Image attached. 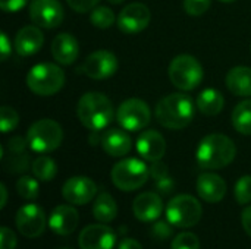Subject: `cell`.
I'll list each match as a JSON object with an SVG mask.
<instances>
[{"label":"cell","mask_w":251,"mask_h":249,"mask_svg":"<svg viewBox=\"0 0 251 249\" xmlns=\"http://www.w3.org/2000/svg\"><path fill=\"white\" fill-rule=\"evenodd\" d=\"M115 21H116L115 12L106 6H96L90 13V22L100 29L110 28L115 23Z\"/></svg>","instance_id":"28"},{"label":"cell","mask_w":251,"mask_h":249,"mask_svg":"<svg viewBox=\"0 0 251 249\" xmlns=\"http://www.w3.org/2000/svg\"><path fill=\"white\" fill-rule=\"evenodd\" d=\"M226 87L238 97H251V68H232L226 73Z\"/></svg>","instance_id":"23"},{"label":"cell","mask_w":251,"mask_h":249,"mask_svg":"<svg viewBox=\"0 0 251 249\" xmlns=\"http://www.w3.org/2000/svg\"><path fill=\"white\" fill-rule=\"evenodd\" d=\"M29 18L34 25L41 28H56L63 21V7L59 0H32Z\"/></svg>","instance_id":"12"},{"label":"cell","mask_w":251,"mask_h":249,"mask_svg":"<svg viewBox=\"0 0 251 249\" xmlns=\"http://www.w3.org/2000/svg\"><path fill=\"white\" fill-rule=\"evenodd\" d=\"M203 214L201 204L191 195H178L172 198L166 205V219L172 226L179 229H188L196 226Z\"/></svg>","instance_id":"8"},{"label":"cell","mask_w":251,"mask_h":249,"mask_svg":"<svg viewBox=\"0 0 251 249\" xmlns=\"http://www.w3.org/2000/svg\"><path fill=\"white\" fill-rule=\"evenodd\" d=\"M28 145V139L22 138V136H13L7 141V150L10 154H21L25 151Z\"/></svg>","instance_id":"37"},{"label":"cell","mask_w":251,"mask_h":249,"mask_svg":"<svg viewBox=\"0 0 251 249\" xmlns=\"http://www.w3.org/2000/svg\"><path fill=\"white\" fill-rule=\"evenodd\" d=\"M171 249H200V241L194 233L182 232L174 239Z\"/></svg>","instance_id":"33"},{"label":"cell","mask_w":251,"mask_h":249,"mask_svg":"<svg viewBox=\"0 0 251 249\" xmlns=\"http://www.w3.org/2000/svg\"><path fill=\"white\" fill-rule=\"evenodd\" d=\"M137 151L147 161H159L166 153V141L157 131H144L137 138Z\"/></svg>","instance_id":"17"},{"label":"cell","mask_w":251,"mask_h":249,"mask_svg":"<svg viewBox=\"0 0 251 249\" xmlns=\"http://www.w3.org/2000/svg\"><path fill=\"white\" fill-rule=\"evenodd\" d=\"M26 85L37 95H53L65 85V72L54 63H38L29 69Z\"/></svg>","instance_id":"4"},{"label":"cell","mask_w":251,"mask_h":249,"mask_svg":"<svg viewBox=\"0 0 251 249\" xmlns=\"http://www.w3.org/2000/svg\"><path fill=\"white\" fill-rule=\"evenodd\" d=\"M16 192L19 194L21 198L24 200H35L38 197V192H40V186H38V182L34 179V178H29V176H22L19 178V181L16 182Z\"/></svg>","instance_id":"29"},{"label":"cell","mask_w":251,"mask_h":249,"mask_svg":"<svg viewBox=\"0 0 251 249\" xmlns=\"http://www.w3.org/2000/svg\"><path fill=\"white\" fill-rule=\"evenodd\" d=\"M97 194V185L85 176H74L68 179L62 188L63 198L74 205H84L94 200Z\"/></svg>","instance_id":"15"},{"label":"cell","mask_w":251,"mask_h":249,"mask_svg":"<svg viewBox=\"0 0 251 249\" xmlns=\"http://www.w3.org/2000/svg\"><path fill=\"white\" fill-rule=\"evenodd\" d=\"M150 178V169L138 158H124L118 161L112 169L113 185L125 192L141 188Z\"/></svg>","instance_id":"5"},{"label":"cell","mask_w":251,"mask_h":249,"mask_svg":"<svg viewBox=\"0 0 251 249\" xmlns=\"http://www.w3.org/2000/svg\"><path fill=\"white\" fill-rule=\"evenodd\" d=\"M212 0H184V10L190 16H201L209 10Z\"/></svg>","instance_id":"34"},{"label":"cell","mask_w":251,"mask_h":249,"mask_svg":"<svg viewBox=\"0 0 251 249\" xmlns=\"http://www.w3.org/2000/svg\"><path fill=\"white\" fill-rule=\"evenodd\" d=\"M150 175L154 178V179H163V178H166L168 176V167L163 164V163H160V160L159 161H154L153 163V166L150 167Z\"/></svg>","instance_id":"40"},{"label":"cell","mask_w":251,"mask_h":249,"mask_svg":"<svg viewBox=\"0 0 251 249\" xmlns=\"http://www.w3.org/2000/svg\"><path fill=\"white\" fill-rule=\"evenodd\" d=\"M78 222H79V214L74 207L59 205L51 211L49 217V227L56 235L68 236L76 229Z\"/></svg>","instance_id":"20"},{"label":"cell","mask_w":251,"mask_h":249,"mask_svg":"<svg viewBox=\"0 0 251 249\" xmlns=\"http://www.w3.org/2000/svg\"><path fill=\"white\" fill-rule=\"evenodd\" d=\"M109 3H112V4H119V3H122L124 0H107Z\"/></svg>","instance_id":"44"},{"label":"cell","mask_w":251,"mask_h":249,"mask_svg":"<svg viewBox=\"0 0 251 249\" xmlns=\"http://www.w3.org/2000/svg\"><path fill=\"white\" fill-rule=\"evenodd\" d=\"M101 147L112 157H124L131 151L132 141L122 129H109L101 135Z\"/></svg>","instance_id":"22"},{"label":"cell","mask_w":251,"mask_h":249,"mask_svg":"<svg viewBox=\"0 0 251 249\" xmlns=\"http://www.w3.org/2000/svg\"><path fill=\"white\" fill-rule=\"evenodd\" d=\"M237 154L232 139L224 134H210L204 136L196 151L197 163L201 169L218 170L229 166Z\"/></svg>","instance_id":"1"},{"label":"cell","mask_w":251,"mask_h":249,"mask_svg":"<svg viewBox=\"0 0 251 249\" xmlns=\"http://www.w3.org/2000/svg\"><path fill=\"white\" fill-rule=\"evenodd\" d=\"M69 7L74 9L75 12L84 13V12H91L101 0H66Z\"/></svg>","instance_id":"35"},{"label":"cell","mask_w":251,"mask_h":249,"mask_svg":"<svg viewBox=\"0 0 251 249\" xmlns=\"http://www.w3.org/2000/svg\"><path fill=\"white\" fill-rule=\"evenodd\" d=\"M151 13L144 3H129L118 15V28L124 34H138L150 23Z\"/></svg>","instance_id":"13"},{"label":"cell","mask_w":251,"mask_h":249,"mask_svg":"<svg viewBox=\"0 0 251 249\" xmlns=\"http://www.w3.org/2000/svg\"><path fill=\"white\" fill-rule=\"evenodd\" d=\"M221 1H224V3H232V1H235V0H221Z\"/></svg>","instance_id":"45"},{"label":"cell","mask_w":251,"mask_h":249,"mask_svg":"<svg viewBox=\"0 0 251 249\" xmlns=\"http://www.w3.org/2000/svg\"><path fill=\"white\" fill-rule=\"evenodd\" d=\"M0 192H1V203H0V208H4L6 201H7V189L4 186V183L0 185Z\"/></svg>","instance_id":"43"},{"label":"cell","mask_w":251,"mask_h":249,"mask_svg":"<svg viewBox=\"0 0 251 249\" xmlns=\"http://www.w3.org/2000/svg\"><path fill=\"white\" fill-rule=\"evenodd\" d=\"M29 156L25 153L10 154V157L4 161V169L9 173H22L29 169Z\"/></svg>","instance_id":"30"},{"label":"cell","mask_w":251,"mask_h":249,"mask_svg":"<svg viewBox=\"0 0 251 249\" xmlns=\"http://www.w3.org/2000/svg\"><path fill=\"white\" fill-rule=\"evenodd\" d=\"M53 59L60 65H72L79 54V45L74 35L62 32L56 35L51 41Z\"/></svg>","instance_id":"21"},{"label":"cell","mask_w":251,"mask_h":249,"mask_svg":"<svg viewBox=\"0 0 251 249\" xmlns=\"http://www.w3.org/2000/svg\"><path fill=\"white\" fill-rule=\"evenodd\" d=\"M241 222H243V227H244L246 233L251 238V205L244 208V211L241 214Z\"/></svg>","instance_id":"41"},{"label":"cell","mask_w":251,"mask_h":249,"mask_svg":"<svg viewBox=\"0 0 251 249\" xmlns=\"http://www.w3.org/2000/svg\"><path fill=\"white\" fill-rule=\"evenodd\" d=\"M119 68L118 57L109 50H97L91 53L82 65V72L91 79H107L116 73Z\"/></svg>","instance_id":"10"},{"label":"cell","mask_w":251,"mask_h":249,"mask_svg":"<svg viewBox=\"0 0 251 249\" xmlns=\"http://www.w3.org/2000/svg\"><path fill=\"white\" fill-rule=\"evenodd\" d=\"M65 249H66V248H65Z\"/></svg>","instance_id":"46"},{"label":"cell","mask_w":251,"mask_h":249,"mask_svg":"<svg viewBox=\"0 0 251 249\" xmlns=\"http://www.w3.org/2000/svg\"><path fill=\"white\" fill-rule=\"evenodd\" d=\"M196 106L190 95L174 92L163 97L156 106L157 122L168 129H184L194 119Z\"/></svg>","instance_id":"2"},{"label":"cell","mask_w":251,"mask_h":249,"mask_svg":"<svg viewBox=\"0 0 251 249\" xmlns=\"http://www.w3.org/2000/svg\"><path fill=\"white\" fill-rule=\"evenodd\" d=\"M224 95L215 88H206L197 97V109L206 116L219 114L224 109Z\"/></svg>","instance_id":"24"},{"label":"cell","mask_w":251,"mask_h":249,"mask_svg":"<svg viewBox=\"0 0 251 249\" xmlns=\"http://www.w3.org/2000/svg\"><path fill=\"white\" fill-rule=\"evenodd\" d=\"M28 145L32 151L44 154L60 147L63 141L62 126L51 119H40L32 123L26 132Z\"/></svg>","instance_id":"6"},{"label":"cell","mask_w":251,"mask_h":249,"mask_svg":"<svg viewBox=\"0 0 251 249\" xmlns=\"http://www.w3.org/2000/svg\"><path fill=\"white\" fill-rule=\"evenodd\" d=\"M169 79L178 90L191 91L203 81V66L190 54L176 56L169 65Z\"/></svg>","instance_id":"7"},{"label":"cell","mask_w":251,"mask_h":249,"mask_svg":"<svg viewBox=\"0 0 251 249\" xmlns=\"http://www.w3.org/2000/svg\"><path fill=\"white\" fill-rule=\"evenodd\" d=\"M134 216L144 223L157 220L163 213V201L154 192H143L132 203Z\"/></svg>","instance_id":"16"},{"label":"cell","mask_w":251,"mask_h":249,"mask_svg":"<svg viewBox=\"0 0 251 249\" xmlns=\"http://www.w3.org/2000/svg\"><path fill=\"white\" fill-rule=\"evenodd\" d=\"M93 214L100 223H110L118 214V205L113 197L107 192L97 195L93 205Z\"/></svg>","instance_id":"25"},{"label":"cell","mask_w":251,"mask_h":249,"mask_svg":"<svg viewBox=\"0 0 251 249\" xmlns=\"http://www.w3.org/2000/svg\"><path fill=\"white\" fill-rule=\"evenodd\" d=\"M76 114L79 122L87 129L99 132L112 123L115 117V109L112 101L104 94L87 92L78 101Z\"/></svg>","instance_id":"3"},{"label":"cell","mask_w":251,"mask_h":249,"mask_svg":"<svg viewBox=\"0 0 251 249\" xmlns=\"http://www.w3.org/2000/svg\"><path fill=\"white\" fill-rule=\"evenodd\" d=\"M44 43V35L37 25H28L18 31L15 35L13 47L19 56H32L35 54Z\"/></svg>","instance_id":"18"},{"label":"cell","mask_w":251,"mask_h":249,"mask_svg":"<svg viewBox=\"0 0 251 249\" xmlns=\"http://www.w3.org/2000/svg\"><path fill=\"white\" fill-rule=\"evenodd\" d=\"M19 123V116L15 109L9 106H3L0 109V129L3 134L13 131Z\"/></svg>","instance_id":"31"},{"label":"cell","mask_w":251,"mask_h":249,"mask_svg":"<svg viewBox=\"0 0 251 249\" xmlns=\"http://www.w3.org/2000/svg\"><path fill=\"white\" fill-rule=\"evenodd\" d=\"M197 194L206 203H219L226 195V183L216 173H201L197 179Z\"/></svg>","instance_id":"19"},{"label":"cell","mask_w":251,"mask_h":249,"mask_svg":"<svg viewBox=\"0 0 251 249\" xmlns=\"http://www.w3.org/2000/svg\"><path fill=\"white\" fill-rule=\"evenodd\" d=\"M232 125L243 135H251V100H244L232 112Z\"/></svg>","instance_id":"26"},{"label":"cell","mask_w":251,"mask_h":249,"mask_svg":"<svg viewBox=\"0 0 251 249\" xmlns=\"http://www.w3.org/2000/svg\"><path fill=\"white\" fill-rule=\"evenodd\" d=\"M81 249H113L116 235L112 227L104 225H90L78 236Z\"/></svg>","instance_id":"14"},{"label":"cell","mask_w":251,"mask_h":249,"mask_svg":"<svg viewBox=\"0 0 251 249\" xmlns=\"http://www.w3.org/2000/svg\"><path fill=\"white\" fill-rule=\"evenodd\" d=\"M118 249H143L141 244L137 241V239H132V238H125L119 242Z\"/></svg>","instance_id":"42"},{"label":"cell","mask_w":251,"mask_h":249,"mask_svg":"<svg viewBox=\"0 0 251 249\" xmlns=\"http://www.w3.org/2000/svg\"><path fill=\"white\" fill-rule=\"evenodd\" d=\"M28 0H0V7L4 12H18L21 10Z\"/></svg>","instance_id":"38"},{"label":"cell","mask_w":251,"mask_h":249,"mask_svg":"<svg viewBox=\"0 0 251 249\" xmlns=\"http://www.w3.org/2000/svg\"><path fill=\"white\" fill-rule=\"evenodd\" d=\"M116 119L122 129L137 132L144 129L150 123L151 112L146 101L140 98H129L119 106Z\"/></svg>","instance_id":"9"},{"label":"cell","mask_w":251,"mask_h":249,"mask_svg":"<svg viewBox=\"0 0 251 249\" xmlns=\"http://www.w3.org/2000/svg\"><path fill=\"white\" fill-rule=\"evenodd\" d=\"M10 53H12V44L9 41V37L4 32H1L0 34V56H1V62H6Z\"/></svg>","instance_id":"39"},{"label":"cell","mask_w":251,"mask_h":249,"mask_svg":"<svg viewBox=\"0 0 251 249\" xmlns=\"http://www.w3.org/2000/svg\"><path fill=\"white\" fill-rule=\"evenodd\" d=\"M234 195L238 204L247 205L251 203V176H243L238 179L234 188Z\"/></svg>","instance_id":"32"},{"label":"cell","mask_w":251,"mask_h":249,"mask_svg":"<svg viewBox=\"0 0 251 249\" xmlns=\"http://www.w3.org/2000/svg\"><path fill=\"white\" fill-rule=\"evenodd\" d=\"M16 248V236L15 233L3 226L0 229V249H15Z\"/></svg>","instance_id":"36"},{"label":"cell","mask_w":251,"mask_h":249,"mask_svg":"<svg viewBox=\"0 0 251 249\" xmlns=\"http://www.w3.org/2000/svg\"><path fill=\"white\" fill-rule=\"evenodd\" d=\"M16 227L25 238H38L46 230L47 219L41 207L35 204H26L16 213Z\"/></svg>","instance_id":"11"},{"label":"cell","mask_w":251,"mask_h":249,"mask_svg":"<svg viewBox=\"0 0 251 249\" xmlns=\"http://www.w3.org/2000/svg\"><path fill=\"white\" fill-rule=\"evenodd\" d=\"M31 170L38 181L49 182L56 176L57 166L53 158H50L47 156H40L31 163Z\"/></svg>","instance_id":"27"}]
</instances>
